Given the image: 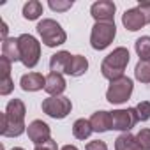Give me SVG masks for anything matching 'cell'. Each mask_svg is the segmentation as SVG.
I'll use <instances>...</instances> for the list:
<instances>
[{"mask_svg":"<svg viewBox=\"0 0 150 150\" xmlns=\"http://www.w3.org/2000/svg\"><path fill=\"white\" fill-rule=\"evenodd\" d=\"M138 9H139V13L143 14L145 21L150 23V2H139V4H138Z\"/></svg>","mask_w":150,"mask_h":150,"instance_id":"4316f807","label":"cell"},{"mask_svg":"<svg viewBox=\"0 0 150 150\" xmlns=\"http://www.w3.org/2000/svg\"><path fill=\"white\" fill-rule=\"evenodd\" d=\"M0 150H4V145L0 146ZM11 150H25V148H21V146H14V148H11Z\"/></svg>","mask_w":150,"mask_h":150,"instance_id":"4dcf8cb0","label":"cell"},{"mask_svg":"<svg viewBox=\"0 0 150 150\" xmlns=\"http://www.w3.org/2000/svg\"><path fill=\"white\" fill-rule=\"evenodd\" d=\"M25 103L21 99H11L7 103L6 113L2 115V124H0V134L6 138H18L21 136L27 129L25 125Z\"/></svg>","mask_w":150,"mask_h":150,"instance_id":"6da1fadb","label":"cell"},{"mask_svg":"<svg viewBox=\"0 0 150 150\" xmlns=\"http://www.w3.org/2000/svg\"><path fill=\"white\" fill-rule=\"evenodd\" d=\"M71 57L72 55L69 51H57L55 55H51V58H50V69H51V72H58V74L65 72Z\"/></svg>","mask_w":150,"mask_h":150,"instance_id":"2e32d148","label":"cell"},{"mask_svg":"<svg viewBox=\"0 0 150 150\" xmlns=\"http://www.w3.org/2000/svg\"><path fill=\"white\" fill-rule=\"evenodd\" d=\"M20 87L25 92H37L46 87V76H42L41 72H28L23 74L20 80Z\"/></svg>","mask_w":150,"mask_h":150,"instance_id":"8fae6325","label":"cell"},{"mask_svg":"<svg viewBox=\"0 0 150 150\" xmlns=\"http://www.w3.org/2000/svg\"><path fill=\"white\" fill-rule=\"evenodd\" d=\"M117 35V27L115 23H96L92 27L90 34V46L97 51L106 50Z\"/></svg>","mask_w":150,"mask_h":150,"instance_id":"8992f818","label":"cell"},{"mask_svg":"<svg viewBox=\"0 0 150 150\" xmlns=\"http://www.w3.org/2000/svg\"><path fill=\"white\" fill-rule=\"evenodd\" d=\"M129 50L120 46V48H115L101 64V72H103V76L110 81H115L118 78L124 76V71L129 64Z\"/></svg>","mask_w":150,"mask_h":150,"instance_id":"7a4b0ae2","label":"cell"},{"mask_svg":"<svg viewBox=\"0 0 150 150\" xmlns=\"http://www.w3.org/2000/svg\"><path fill=\"white\" fill-rule=\"evenodd\" d=\"M85 150H108V145L101 139H94V141H88L87 143V148Z\"/></svg>","mask_w":150,"mask_h":150,"instance_id":"484cf974","label":"cell"},{"mask_svg":"<svg viewBox=\"0 0 150 150\" xmlns=\"http://www.w3.org/2000/svg\"><path fill=\"white\" fill-rule=\"evenodd\" d=\"M18 48H20V62L28 69L35 67L41 58V42L30 34H21L18 37Z\"/></svg>","mask_w":150,"mask_h":150,"instance_id":"277c9868","label":"cell"},{"mask_svg":"<svg viewBox=\"0 0 150 150\" xmlns=\"http://www.w3.org/2000/svg\"><path fill=\"white\" fill-rule=\"evenodd\" d=\"M138 122H139V120H138L136 108H127V110H115V111H111V129H113V131L129 132Z\"/></svg>","mask_w":150,"mask_h":150,"instance_id":"ba28073f","label":"cell"},{"mask_svg":"<svg viewBox=\"0 0 150 150\" xmlns=\"http://www.w3.org/2000/svg\"><path fill=\"white\" fill-rule=\"evenodd\" d=\"M0 25H2V41H6V39H9L7 37V25H6V21H0Z\"/></svg>","mask_w":150,"mask_h":150,"instance_id":"f1b7e54d","label":"cell"},{"mask_svg":"<svg viewBox=\"0 0 150 150\" xmlns=\"http://www.w3.org/2000/svg\"><path fill=\"white\" fill-rule=\"evenodd\" d=\"M65 80H64V76L62 74H58V72H50L48 76H46V87H44V90L53 97V96H62V92L65 90Z\"/></svg>","mask_w":150,"mask_h":150,"instance_id":"9a60e30c","label":"cell"},{"mask_svg":"<svg viewBox=\"0 0 150 150\" xmlns=\"http://www.w3.org/2000/svg\"><path fill=\"white\" fill-rule=\"evenodd\" d=\"M90 125L94 132H106L111 129V111L99 110L90 117Z\"/></svg>","mask_w":150,"mask_h":150,"instance_id":"4fadbf2b","label":"cell"},{"mask_svg":"<svg viewBox=\"0 0 150 150\" xmlns=\"http://www.w3.org/2000/svg\"><path fill=\"white\" fill-rule=\"evenodd\" d=\"M53 11H57V13H65L67 9H71L72 7V2H62V0H50V4H48Z\"/></svg>","mask_w":150,"mask_h":150,"instance_id":"d4e9b609","label":"cell"},{"mask_svg":"<svg viewBox=\"0 0 150 150\" xmlns=\"http://www.w3.org/2000/svg\"><path fill=\"white\" fill-rule=\"evenodd\" d=\"M115 150H143L141 145L138 143L136 136L131 132H122L115 139Z\"/></svg>","mask_w":150,"mask_h":150,"instance_id":"e0dca14e","label":"cell"},{"mask_svg":"<svg viewBox=\"0 0 150 150\" xmlns=\"http://www.w3.org/2000/svg\"><path fill=\"white\" fill-rule=\"evenodd\" d=\"M60 150H78V146H74V145H65V146H62Z\"/></svg>","mask_w":150,"mask_h":150,"instance_id":"f546056e","label":"cell"},{"mask_svg":"<svg viewBox=\"0 0 150 150\" xmlns=\"http://www.w3.org/2000/svg\"><path fill=\"white\" fill-rule=\"evenodd\" d=\"M87 69H88V60L83 55H72L71 60H69L65 74H69V76H72V78H80V76H83V74L87 72Z\"/></svg>","mask_w":150,"mask_h":150,"instance_id":"5bb4252c","label":"cell"},{"mask_svg":"<svg viewBox=\"0 0 150 150\" xmlns=\"http://www.w3.org/2000/svg\"><path fill=\"white\" fill-rule=\"evenodd\" d=\"M134 50L139 57V60H150V35H143L136 39Z\"/></svg>","mask_w":150,"mask_h":150,"instance_id":"44dd1931","label":"cell"},{"mask_svg":"<svg viewBox=\"0 0 150 150\" xmlns=\"http://www.w3.org/2000/svg\"><path fill=\"white\" fill-rule=\"evenodd\" d=\"M42 14V4L39 0H30L23 6V18L28 20V21H34L37 20L39 16Z\"/></svg>","mask_w":150,"mask_h":150,"instance_id":"ffe728a7","label":"cell"},{"mask_svg":"<svg viewBox=\"0 0 150 150\" xmlns=\"http://www.w3.org/2000/svg\"><path fill=\"white\" fill-rule=\"evenodd\" d=\"M34 150H58V146H57V141L55 139H48L42 145H35Z\"/></svg>","mask_w":150,"mask_h":150,"instance_id":"83f0119b","label":"cell"},{"mask_svg":"<svg viewBox=\"0 0 150 150\" xmlns=\"http://www.w3.org/2000/svg\"><path fill=\"white\" fill-rule=\"evenodd\" d=\"M37 32L41 35V41L48 46V48H55V46H60L67 41V34L65 30L62 28L60 23H57L55 20L51 18H46L42 21L37 23Z\"/></svg>","mask_w":150,"mask_h":150,"instance_id":"3957f363","label":"cell"},{"mask_svg":"<svg viewBox=\"0 0 150 150\" xmlns=\"http://www.w3.org/2000/svg\"><path fill=\"white\" fill-rule=\"evenodd\" d=\"M2 55L6 58H9L13 64L20 62V48H18V37H9L6 41H2Z\"/></svg>","mask_w":150,"mask_h":150,"instance_id":"ac0fdd59","label":"cell"},{"mask_svg":"<svg viewBox=\"0 0 150 150\" xmlns=\"http://www.w3.org/2000/svg\"><path fill=\"white\" fill-rule=\"evenodd\" d=\"M72 110V103L65 96H53L42 101V111L51 118H65Z\"/></svg>","mask_w":150,"mask_h":150,"instance_id":"52a82bcc","label":"cell"},{"mask_svg":"<svg viewBox=\"0 0 150 150\" xmlns=\"http://www.w3.org/2000/svg\"><path fill=\"white\" fill-rule=\"evenodd\" d=\"M134 76L141 83H150V60H139L136 64Z\"/></svg>","mask_w":150,"mask_h":150,"instance_id":"7402d4cb","label":"cell"},{"mask_svg":"<svg viewBox=\"0 0 150 150\" xmlns=\"http://www.w3.org/2000/svg\"><path fill=\"white\" fill-rule=\"evenodd\" d=\"M122 23H124V27H125L129 32H136V30H139V28H143V27L146 25V21H145V18H143V14L139 13L138 7L127 9V11L122 14Z\"/></svg>","mask_w":150,"mask_h":150,"instance_id":"7c38bea8","label":"cell"},{"mask_svg":"<svg viewBox=\"0 0 150 150\" xmlns=\"http://www.w3.org/2000/svg\"><path fill=\"white\" fill-rule=\"evenodd\" d=\"M136 139H138V143L141 145V148L143 150H150V129H141L138 134H136Z\"/></svg>","mask_w":150,"mask_h":150,"instance_id":"cb8c5ba5","label":"cell"},{"mask_svg":"<svg viewBox=\"0 0 150 150\" xmlns=\"http://www.w3.org/2000/svg\"><path fill=\"white\" fill-rule=\"evenodd\" d=\"M136 113H138V120L146 122L150 118V101H139L136 104Z\"/></svg>","mask_w":150,"mask_h":150,"instance_id":"603a6c76","label":"cell"},{"mask_svg":"<svg viewBox=\"0 0 150 150\" xmlns=\"http://www.w3.org/2000/svg\"><path fill=\"white\" fill-rule=\"evenodd\" d=\"M27 134H28V139L34 143V145H42L46 143L48 139H51V129L46 122L42 120H34L30 122V125L27 127Z\"/></svg>","mask_w":150,"mask_h":150,"instance_id":"30bf717a","label":"cell"},{"mask_svg":"<svg viewBox=\"0 0 150 150\" xmlns=\"http://www.w3.org/2000/svg\"><path fill=\"white\" fill-rule=\"evenodd\" d=\"M115 11H117V6L111 0H99L90 7V14L96 20V23H115L113 21Z\"/></svg>","mask_w":150,"mask_h":150,"instance_id":"9c48e42d","label":"cell"},{"mask_svg":"<svg viewBox=\"0 0 150 150\" xmlns=\"http://www.w3.org/2000/svg\"><path fill=\"white\" fill-rule=\"evenodd\" d=\"M132 80L127 76H122L115 81H110V87L106 90V99L111 104H124L129 101L131 94H132Z\"/></svg>","mask_w":150,"mask_h":150,"instance_id":"5b68a950","label":"cell"},{"mask_svg":"<svg viewBox=\"0 0 150 150\" xmlns=\"http://www.w3.org/2000/svg\"><path fill=\"white\" fill-rule=\"evenodd\" d=\"M92 132H94V129L90 125V120H87V118H78L72 124V134L76 139H87Z\"/></svg>","mask_w":150,"mask_h":150,"instance_id":"d6986e66","label":"cell"}]
</instances>
